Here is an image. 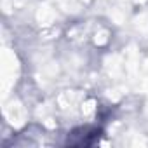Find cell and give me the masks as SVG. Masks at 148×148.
Segmentation results:
<instances>
[{
    "label": "cell",
    "mask_w": 148,
    "mask_h": 148,
    "mask_svg": "<svg viewBox=\"0 0 148 148\" xmlns=\"http://www.w3.org/2000/svg\"><path fill=\"white\" fill-rule=\"evenodd\" d=\"M101 134H103V131L99 127H79V129L71 131L68 134L66 145H71V146H91V145H94L99 139Z\"/></svg>",
    "instance_id": "cell-1"
}]
</instances>
